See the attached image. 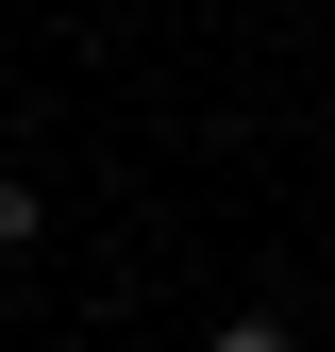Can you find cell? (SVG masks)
<instances>
[{
	"label": "cell",
	"instance_id": "7a4b0ae2",
	"mask_svg": "<svg viewBox=\"0 0 335 352\" xmlns=\"http://www.w3.org/2000/svg\"><path fill=\"white\" fill-rule=\"evenodd\" d=\"M34 235H51V201H34V185H0V252H34Z\"/></svg>",
	"mask_w": 335,
	"mask_h": 352
},
{
	"label": "cell",
	"instance_id": "6da1fadb",
	"mask_svg": "<svg viewBox=\"0 0 335 352\" xmlns=\"http://www.w3.org/2000/svg\"><path fill=\"white\" fill-rule=\"evenodd\" d=\"M201 352H302V319H218Z\"/></svg>",
	"mask_w": 335,
	"mask_h": 352
}]
</instances>
